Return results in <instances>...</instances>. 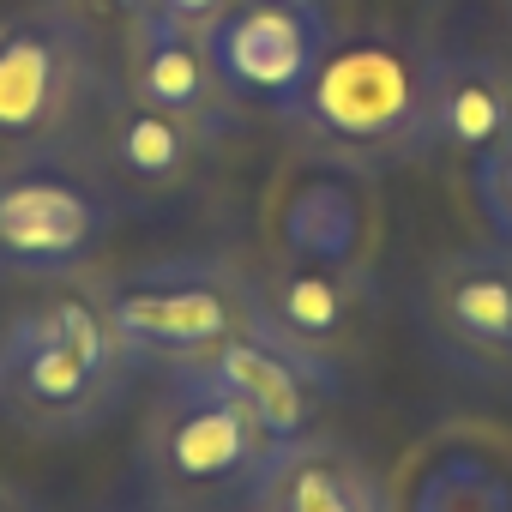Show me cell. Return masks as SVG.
Wrapping results in <instances>:
<instances>
[{
    "label": "cell",
    "mask_w": 512,
    "mask_h": 512,
    "mask_svg": "<svg viewBox=\"0 0 512 512\" xmlns=\"http://www.w3.org/2000/svg\"><path fill=\"white\" fill-rule=\"evenodd\" d=\"M434 73H440V49H422L410 37H386V31L344 37V43L332 37L290 121L332 163L380 175L440 145L434 139Z\"/></svg>",
    "instance_id": "6da1fadb"
},
{
    "label": "cell",
    "mask_w": 512,
    "mask_h": 512,
    "mask_svg": "<svg viewBox=\"0 0 512 512\" xmlns=\"http://www.w3.org/2000/svg\"><path fill=\"white\" fill-rule=\"evenodd\" d=\"M91 296H97L121 356L133 368H163V374L205 362L223 338H235L260 314L253 278L223 260L133 266L121 278H103Z\"/></svg>",
    "instance_id": "277c9868"
},
{
    "label": "cell",
    "mask_w": 512,
    "mask_h": 512,
    "mask_svg": "<svg viewBox=\"0 0 512 512\" xmlns=\"http://www.w3.org/2000/svg\"><path fill=\"white\" fill-rule=\"evenodd\" d=\"M133 374L91 290L55 296L0 332V416L37 440L97 434L127 404Z\"/></svg>",
    "instance_id": "7a4b0ae2"
},
{
    "label": "cell",
    "mask_w": 512,
    "mask_h": 512,
    "mask_svg": "<svg viewBox=\"0 0 512 512\" xmlns=\"http://www.w3.org/2000/svg\"><path fill=\"white\" fill-rule=\"evenodd\" d=\"M115 229V199L85 169L37 151L0 169V272L67 278L91 266Z\"/></svg>",
    "instance_id": "5b68a950"
},
{
    "label": "cell",
    "mask_w": 512,
    "mask_h": 512,
    "mask_svg": "<svg viewBox=\"0 0 512 512\" xmlns=\"http://www.w3.org/2000/svg\"><path fill=\"white\" fill-rule=\"evenodd\" d=\"M103 151H109V163H115L133 187H181V181L193 175L205 139H199L193 127H181L175 115L121 97V103L109 109Z\"/></svg>",
    "instance_id": "9a60e30c"
},
{
    "label": "cell",
    "mask_w": 512,
    "mask_h": 512,
    "mask_svg": "<svg viewBox=\"0 0 512 512\" xmlns=\"http://www.w3.org/2000/svg\"><path fill=\"white\" fill-rule=\"evenodd\" d=\"M91 85V31L67 7L0 19V145L7 151H55L91 103Z\"/></svg>",
    "instance_id": "8992f818"
},
{
    "label": "cell",
    "mask_w": 512,
    "mask_h": 512,
    "mask_svg": "<svg viewBox=\"0 0 512 512\" xmlns=\"http://www.w3.org/2000/svg\"><path fill=\"white\" fill-rule=\"evenodd\" d=\"M410 512H512V476L476 446H446L416 476Z\"/></svg>",
    "instance_id": "2e32d148"
},
{
    "label": "cell",
    "mask_w": 512,
    "mask_h": 512,
    "mask_svg": "<svg viewBox=\"0 0 512 512\" xmlns=\"http://www.w3.org/2000/svg\"><path fill=\"white\" fill-rule=\"evenodd\" d=\"M512 127V73L488 55H440L434 73V139L482 157Z\"/></svg>",
    "instance_id": "4fadbf2b"
},
{
    "label": "cell",
    "mask_w": 512,
    "mask_h": 512,
    "mask_svg": "<svg viewBox=\"0 0 512 512\" xmlns=\"http://www.w3.org/2000/svg\"><path fill=\"white\" fill-rule=\"evenodd\" d=\"M253 296H260V314L272 326H284L296 344L338 362V344L350 338L362 308V278L350 266H320V260L284 253L266 278H253Z\"/></svg>",
    "instance_id": "7c38bea8"
},
{
    "label": "cell",
    "mask_w": 512,
    "mask_h": 512,
    "mask_svg": "<svg viewBox=\"0 0 512 512\" xmlns=\"http://www.w3.org/2000/svg\"><path fill=\"white\" fill-rule=\"evenodd\" d=\"M0 512H43V506H37V500H31L13 476H0Z\"/></svg>",
    "instance_id": "d6986e66"
},
{
    "label": "cell",
    "mask_w": 512,
    "mask_h": 512,
    "mask_svg": "<svg viewBox=\"0 0 512 512\" xmlns=\"http://www.w3.org/2000/svg\"><path fill=\"white\" fill-rule=\"evenodd\" d=\"M127 97L151 103L163 115H175L181 127H193L205 145L223 139L241 115V103L223 91V79L211 73V55L199 43V31L139 7L133 19V67H127Z\"/></svg>",
    "instance_id": "30bf717a"
},
{
    "label": "cell",
    "mask_w": 512,
    "mask_h": 512,
    "mask_svg": "<svg viewBox=\"0 0 512 512\" xmlns=\"http://www.w3.org/2000/svg\"><path fill=\"white\" fill-rule=\"evenodd\" d=\"M476 205H482L488 229L512 247V127L476 157Z\"/></svg>",
    "instance_id": "e0dca14e"
},
{
    "label": "cell",
    "mask_w": 512,
    "mask_h": 512,
    "mask_svg": "<svg viewBox=\"0 0 512 512\" xmlns=\"http://www.w3.org/2000/svg\"><path fill=\"white\" fill-rule=\"evenodd\" d=\"M278 446L284 440H272L235 392H223L199 368H175L169 386L151 398L139 434V476L145 494L175 512H247Z\"/></svg>",
    "instance_id": "3957f363"
},
{
    "label": "cell",
    "mask_w": 512,
    "mask_h": 512,
    "mask_svg": "<svg viewBox=\"0 0 512 512\" xmlns=\"http://www.w3.org/2000/svg\"><path fill=\"white\" fill-rule=\"evenodd\" d=\"M211 73L241 109L284 115L308 91L314 67L332 49V25L320 0H229V7L199 31Z\"/></svg>",
    "instance_id": "52a82bcc"
},
{
    "label": "cell",
    "mask_w": 512,
    "mask_h": 512,
    "mask_svg": "<svg viewBox=\"0 0 512 512\" xmlns=\"http://www.w3.org/2000/svg\"><path fill=\"white\" fill-rule=\"evenodd\" d=\"M428 332L470 374H512V247H464L428 272Z\"/></svg>",
    "instance_id": "9c48e42d"
},
{
    "label": "cell",
    "mask_w": 512,
    "mask_h": 512,
    "mask_svg": "<svg viewBox=\"0 0 512 512\" xmlns=\"http://www.w3.org/2000/svg\"><path fill=\"white\" fill-rule=\"evenodd\" d=\"M103 512H175V506H163V500H151V494H139V500H121V506H103Z\"/></svg>",
    "instance_id": "ffe728a7"
},
{
    "label": "cell",
    "mask_w": 512,
    "mask_h": 512,
    "mask_svg": "<svg viewBox=\"0 0 512 512\" xmlns=\"http://www.w3.org/2000/svg\"><path fill=\"white\" fill-rule=\"evenodd\" d=\"M247 512H392V494L344 440L314 428L272 452Z\"/></svg>",
    "instance_id": "8fae6325"
},
{
    "label": "cell",
    "mask_w": 512,
    "mask_h": 512,
    "mask_svg": "<svg viewBox=\"0 0 512 512\" xmlns=\"http://www.w3.org/2000/svg\"><path fill=\"white\" fill-rule=\"evenodd\" d=\"M199 374H211L223 392H235L253 416H260V428L272 440H302L320 428L326 404L338 398L344 374L332 356L296 344L284 326H272L266 314H253L235 338H223L205 362H193Z\"/></svg>",
    "instance_id": "ba28073f"
},
{
    "label": "cell",
    "mask_w": 512,
    "mask_h": 512,
    "mask_svg": "<svg viewBox=\"0 0 512 512\" xmlns=\"http://www.w3.org/2000/svg\"><path fill=\"white\" fill-rule=\"evenodd\" d=\"M151 13H163V19H175V25H187V31H205L229 0H145Z\"/></svg>",
    "instance_id": "ac0fdd59"
},
{
    "label": "cell",
    "mask_w": 512,
    "mask_h": 512,
    "mask_svg": "<svg viewBox=\"0 0 512 512\" xmlns=\"http://www.w3.org/2000/svg\"><path fill=\"white\" fill-rule=\"evenodd\" d=\"M278 235L284 253L296 260H320V266H362V241H368V211L362 193H350V181L338 175H314L302 181L284 211H278Z\"/></svg>",
    "instance_id": "5bb4252c"
}]
</instances>
